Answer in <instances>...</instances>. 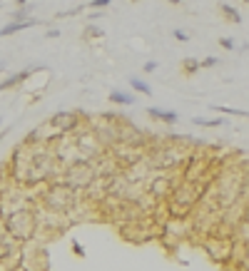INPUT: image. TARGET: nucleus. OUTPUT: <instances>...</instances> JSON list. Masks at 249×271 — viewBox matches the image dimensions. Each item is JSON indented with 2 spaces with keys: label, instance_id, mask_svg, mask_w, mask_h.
<instances>
[{
  "label": "nucleus",
  "instance_id": "nucleus-1",
  "mask_svg": "<svg viewBox=\"0 0 249 271\" xmlns=\"http://www.w3.org/2000/svg\"><path fill=\"white\" fill-rule=\"evenodd\" d=\"M3 229L18 241V244H28L30 239L37 237L40 224H37V209L35 207H20V209L8 211L3 216Z\"/></svg>",
  "mask_w": 249,
  "mask_h": 271
},
{
  "label": "nucleus",
  "instance_id": "nucleus-2",
  "mask_svg": "<svg viewBox=\"0 0 249 271\" xmlns=\"http://www.w3.org/2000/svg\"><path fill=\"white\" fill-rule=\"evenodd\" d=\"M97 177H100V174H97V164H95L93 159H82V157H77V159L62 164L60 182L62 184H67L70 189H75V192H85Z\"/></svg>",
  "mask_w": 249,
  "mask_h": 271
},
{
  "label": "nucleus",
  "instance_id": "nucleus-3",
  "mask_svg": "<svg viewBox=\"0 0 249 271\" xmlns=\"http://www.w3.org/2000/svg\"><path fill=\"white\" fill-rule=\"evenodd\" d=\"M50 129L53 132H58V134H77L80 129H85V127H90L88 122H85V115L82 112H70V110H62V112H55L50 120Z\"/></svg>",
  "mask_w": 249,
  "mask_h": 271
},
{
  "label": "nucleus",
  "instance_id": "nucleus-4",
  "mask_svg": "<svg viewBox=\"0 0 249 271\" xmlns=\"http://www.w3.org/2000/svg\"><path fill=\"white\" fill-rule=\"evenodd\" d=\"M35 25H43V20H37V18H28V20H10V23H5L3 28H0V37H8V35H15V32H23V30H30Z\"/></svg>",
  "mask_w": 249,
  "mask_h": 271
},
{
  "label": "nucleus",
  "instance_id": "nucleus-5",
  "mask_svg": "<svg viewBox=\"0 0 249 271\" xmlns=\"http://www.w3.org/2000/svg\"><path fill=\"white\" fill-rule=\"evenodd\" d=\"M147 117L162 122V124H177L180 122V115L175 110H164V107H147Z\"/></svg>",
  "mask_w": 249,
  "mask_h": 271
},
{
  "label": "nucleus",
  "instance_id": "nucleus-6",
  "mask_svg": "<svg viewBox=\"0 0 249 271\" xmlns=\"http://www.w3.org/2000/svg\"><path fill=\"white\" fill-rule=\"evenodd\" d=\"M192 124H197V127H204V129H217V127H227L229 120H224V117H194Z\"/></svg>",
  "mask_w": 249,
  "mask_h": 271
},
{
  "label": "nucleus",
  "instance_id": "nucleus-7",
  "mask_svg": "<svg viewBox=\"0 0 249 271\" xmlns=\"http://www.w3.org/2000/svg\"><path fill=\"white\" fill-rule=\"evenodd\" d=\"M219 13H222V18H224L227 23H234V25H239V23H242L239 10H237L234 5H229V3H219Z\"/></svg>",
  "mask_w": 249,
  "mask_h": 271
},
{
  "label": "nucleus",
  "instance_id": "nucleus-8",
  "mask_svg": "<svg viewBox=\"0 0 249 271\" xmlns=\"http://www.w3.org/2000/svg\"><path fill=\"white\" fill-rule=\"evenodd\" d=\"M107 100H110L112 105H120V107H130V105H135V95L122 92V90H112L110 95H107Z\"/></svg>",
  "mask_w": 249,
  "mask_h": 271
},
{
  "label": "nucleus",
  "instance_id": "nucleus-9",
  "mask_svg": "<svg viewBox=\"0 0 249 271\" xmlns=\"http://www.w3.org/2000/svg\"><path fill=\"white\" fill-rule=\"evenodd\" d=\"M199 70H202V65H199V60H194V58H185L182 65H180V72H182L185 77H194Z\"/></svg>",
  "mask_w": 249,
  "mask_h": 271
},
{
  "label": "nucleus",
  "instance_id": "nucleus-10",
  "mask_svg": "<svg viewBox=\"0 0 249 271\" xmlns=\"http://www.w3.org/2000/svg\"><path fill=\"white\" fill-rule=\"evenodd\" d=\"M130 87H132L135 92H140V95H145V97H152V87H150V82H147V80L130 77Z\"/></svg>",
  "mask_w": 249,
  "mask_h": 271
},
{
  "label": "nucleus",
  "instance_id": "nucleus-11",
  "mask_svg": "<svg viewBox=\"0 0 249 271\" xmlns=\"http://www.w3.org/2000/svg\"><path fill=\"white\" fill-rule=\"evenodd\" d=\"M102 35H105L102 28L90 23V25H85V30H82V40H85V42H93V40H102Z\"/></svg>",
  "mask_w": 249,
  "mask_h": 271
},
{
  "label": "nucleus",
  "instance_id": "nucleus-12",
  "mask_svg": "<svg viewBox=\"0 0 249 271\" xmlns=\"http://www.w3.org/2000/svg\"><path fill=\"white\" fill-rule=\"evenodd\" d=\"M212 110H217L219 115H229V117H247V120H249V112H247V110H237V107H224V105H212Z\"/></svg>",
  "mask_w": 249,
  "mask_h": 271
},
{
  "label": "nucleus",
  "instance_id": "nucleus-13",
  "mask_svg": "<svg viewBox=\"0 0 249 271\" xmlns=\"http://www.w3.org/2000/svg\"><path fill=\"white\" fill-rule=\"evenodd\" d=\"M32 13V5L28 3V5H20V8H15L13 10V15H10V20H28Z\"/></svg>",
  "mask_w": 249,
  "mask_h": 271
},
{
  "label": "nucleus",
  "instance_id": "nucleus-14",
  "mask_svg": "<svg viewBox=\"0 0 249 271\" xmlns=\"http://www.w3.org/2000/svg\"><path fill=\"white\" fill-rule=\"evenodd\" d=\"M85 10V5H80V8H70V10H62V13H58L53 20H65V18H75V15H80Z\"/></svg>",
  "mask_w": 249,
  "mask_h": 271
},
{
  "label": "nucleus",
  "instance_id": "nucleus-15",
  "mask_svg": "<svg viewBox=\"0 0 249 271\" xmlns=\"http://www.w3.org/2000/svg\"><path fill=\"white\" fill-rule=\"evenodd\" d=\"M70 251H72L77 259H85V256H88V251H85V246H82L80 241H70Z\"/></svg>",
  "mask_w": 249,
  "mask_h": 271
},
{
  "label": "nucleus",
  "instance_id": "nucleus-16",
  "mask_svg": "<svg viewBox=\"0 0 249 271\" xmlns=\"http://www.w3.org/2000/svg\"><path fill=\"white\" fill-rule=\"evenodd\" d=\"M110 3H112V0H90L88 8H90V10H105V8H110Z\"/></svg>",
  "mask_w": 249,
  "mask_h": 271
},
{
  "label": "nucleus",
  "instance_id": "nucleus-17",
  "mask_svg": "<svg viewBox=\"0 0 249 271\" xmlns=\"http://www.w3.org/2000/svg\"><path fill=\"white\" fill-rule=\"evenodd\" d=\"M219 45H222L224 50H229V53H232V50H237V42H234L232 37H219Z\"/></svg>",
  "mask_w": 249,
  "mask_h": 271
},
{
  "label": "nucleus",
  "instance_id": "nucleus-18",
  "mask_svg": "<svg viewBox=\"0 0 249 271\" xmlns=\"http://www.w3.org/2000/svg\"><path fill=\"white\" fill-rule=\"evenodd\" d=\"M199 65H202V70L217 67V65H219V58H204V60H199Z\"/></svg>",
  "mask_w": 249,
  "mask_h": 271
},
{
  "label": "nucleus",
  "instance_id": "nucleus-19",
  "mask_svg": "<svg viewBox=\"0 0 249 271\" xmlns=\"http://www.w3.org/2000/svg\"><path fill=\"white\" fill-rule=\"evenodd\" d=\"M172 37H175V40H180V42H189V35H187L185 30H180V28H177V30H172Z\"/></svg>",
  "mask_w": 249,
  "mask_h": 271
},
{
  "label": "nucleus",
  "instance_id": "nucleus-20",
  "mask_svg": "<svg viewBox=\"0 0 249 271\" xmlns=\"http://www.w3.org/2000/svg\"><path fill=\"white\" fill-rule=\"evenodd\" d=\"M157 67H159V62L150 60V62H145V67H142V70H145V72H147V75H152V72H155Z\"/></svg>",
  "mask_w": 249,
  "mask_h": 271
},
{
  "label": "nucleus",
  "instance_id": "nucleus-21",
  "mask_svg": "<svg viewBox=\"0 0 249 271\" xmlns=\"http://www.w3.org/2000/svg\"><path fill=\"white\" fill-rule=\"evenodd\" d=\"M45 37L50 40V37H60V28H50V30L45 32Z\"/></svg>",
  "mask_w": 249,
  "mask_h": 271
},
{
  "label": "nucleus",
  "instance_id": "nucleus-22",
  "mask_svg": "<svg viewBox=\"0 0 249 271\" xmlns=\"http://www.w3.org/2000/svg\"><path fill=\"white\" fill-rule=\"evenodd\" d=\"M88 20H102V10H93V13L88 15Z\"/></svg>",
  "mask_w": 249,
  "mask_h": 271
},
{
  "label": "nucleus",
  "instance_id": "nucleus-23",
  "mask_svg": "<svg viewBox=\"0 0 249 271\" xmlns=\"http://www.w3.org/2000/svg\"><path fill=\"white\" fill-rule=\"evenodd\" d=\"M8 134H10V127H3V129H0V145H3V140H5Z\"/></svg>",
  "mask_w": 249,
  "mask_h": 271
},
{
  "label": "nucleus",
  "instance_id": "nucleus-24",
  "mask_svg": "<svg viewBox=\"0 0 249 271\" xmlns=\"http://www.w3.org/2000/svg\"><path fill=\"white\" fill-rule=\"evenodd\" d=\"M15 3V8H20V5H28V0H13Z\"/></svg>",
  "mask_w": 249,
  "mask_h": 271
},
{
  "label": "nucleus",
  "instance_id": "nucleus-25",
  "mask_svg": "<svg viewBox=\"0 0 249 271\" xmlns=\"http://www.w3.org/2000/svg\"><path fill=\"white\" fill-rule=\"evenodd\" d=\"M5 67H8V62H5V60H0V72H5Z\"/></svg>",
  "mask_w": 249,
  "mask_h": 271
},
{
  "label": "nucleus",
  "instance_id": "nucleus-26",
  "mask_svg": "<svg viewBox=\"0 0 249 271\" xmlns=\"http://www.w3.org/2000/svg\"><path fill=\"white\" fill-rule=\"evenodd\" d=\"M170 5H182V0H167Z\"/></svg>",
  "mask_w": 249,
  "mask_h": 271
},
{
  "label": "nucleus",
  "instance_id": "nucleus-27",
  "mask_svg": "<svg viewBox=\"0 0 249 271\" xmlns=\"http://www.w3.org/2000/svg\"><path fill=\"white\" fill-rule=\"evenodd\" d=\"M0 92H5V85H3V82H0Z\"/></svg>",
  "mask_w": 249,
  "mask_h": 271
},
{
  "label": "nucleus",
  "instance_id": "nucleus-28",
  "mask_svg": "<svg viewBox=\"0 0 249 271\" xmlns=\"http://www.w3.org/2000/svg\"><path fill=\"white\" fill-rule=\"evenodd\" d=\"M0 8H3V3H0Z\"/></svg>",
  "mask_w": 249,
  "mask_h": 271
},
{
  "label": "nucleus",
  "instance_id": "nucleus-29",
  "mask_svg": "<svg viewBox=\"0 0 249 271\" xmlns=\"http://www.w3.org/2000/svg\"><path fill=\"white\" fill-rule=\"evenodd\" d=\"M132 3H137V0H132Z\"/></svg>",
  "mask_w": 249,
  "mask_h": 271
}]
</instances>
